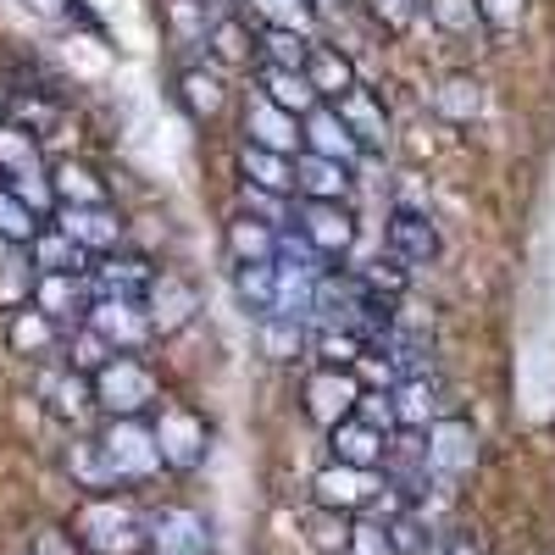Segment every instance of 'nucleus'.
Here are the masks:
<instances>
[{
  "mask_svg": "<svg viewBox=\"0 0 555 555\" xmlns=\"http://www.w3.org/2000/svg\"><path fill=\"white\" fill-rule=\"evenodd\" d=\"M67 533L83 555H145V512L128 500V489L83 494Z\"/></svg>",
  "mask_w": 555,
  "mask_h": 555,
  "instance_id": "f257e3e1",
  "label": "nucleus"
},
{
  "mask_svg": "<svg viewBox=\"0 0 555 555\" xmlns=\"http://www.w3.org/2000/svg\"><path fill=\"white\" fill-rule=\"evenodd\" d=\"M89 389H95V411L106 416H151L162 405V384L139 356H106L89 373Z\"/></svg>",
  "mask_w": 555,
  "mask_h": 555,
  "instance_id": "f03ea898",
  "label": "nucleus"
},
{
  "mask_svg": "<svg viewBox=\"0 0 555 555\" xmlns=\"http://www.w3.org/2000/svg\"><path fill=\"white\" fill-rule=\"evenodd\" d=\"M101 455L112 461V473L122 489H139L162 473V450L151 434V416H106V428L95 434Z\"/></svg>",
  "mask_w": 555,
  "mask_h": 555,
  "instance_id": "7ed1b4c3",
  "label": "nucleus"
},
{
  "mask_svg": "<svg viewBox=\"0 0 555 555\" xmlns=\"http://www.w3.org/2000/svg\"><path fill=\"white\" fill-rule=\"evenodd\" d=\"M151 434H156V450H162V467L167 473H195L206 450H211V428H206V416L190 411V405H178V400H162L151 411Z\"/></svg>",
  "mask_w": 555,
  "mask_h": 555,
  "instance_id": "20e7f679",
  "label": "nucleus"
},
{
  "mask_svg": "<svg viewBox=\"0 0 555 555\" xmlns=\"http://www.w3.org/2000/svg\"><path fill=\"white\" fill-rule=\"evenodd\" d=\"M145 550L156 555H206L211 550V517L195 505H151L145 512Z\"/></svg>",
  "mask_w": 555,
  "mask_h": 555,
  "instance_id": "39448f33",
  "label": "nucleus"
},
{
  "mask_svg": "<svg viewBox=\"0 0 555 555\" xmlns=\"http://www.w3.org/2000/svg\"><path fill=\"white\" fill-rule=\"evenodd\" d=\"M361 378H356V366H311V378L300 389V405L306 416L328 434L334 423H345V416H356V400H361Z\"/></svg>",
  "mask_w": 555,
  "mask_h": 555,
  "instance_id": "423d86ee",
  "label": "nucleus"
},
{
  "mask_svg": "<svg viewBox=\"0 0 555 555\" xmlns=\"http://www.w3.org/2000/svg\"><path fill=\"white\" fill-rule=\"evenodd\" d=\"M289 222H295V234L328 261L350 256V245H356V217H350L345 201H300Z\"/></svg>",
  "mask_w": 555,
  "mask_h": 555,
  "instance_id": "0eeeda50",
  "label": "nucleus"
},
{
  "mask_svg": "<svg viewBox=\"0 0 555 555\" xmlns=\"http://www.w3.org/2000/svg\"><path fill=\"white\" fill-rule=\"evenodd\" d=\"M378 494H384V478H378V473H366V467H339V461H328V467L311 478V500H317V505H328V512H339V517L373 512Z\"/></svg>",
  "mask_w": 555,
  "mask_h": 555,
  "instance_id": "6e6552de",
  "label": "nucleus"
},
{
  "mask_svg": "<svg viewBox=\"0 0 555 555\" xmlns=\"http://www.w3.org/2000/svg\"><path fill=\"white\" fill-rule=\"evenodd\" d=\"M378 473H384V489H395L400 500H423V494H428V483H434V467H428V439H423V434H411V428H395V434H389V444H384Z\"/></svg>",
  "mask_w": 555,
  "mask_h": 555,
  "instance_id": "1a4fd4ad",
  "label": "nucleus"
},
{
  "mask_svg": "<svg viewBox=\"0 0 555 555\" xmlns=\"http://www.w3.org/2000/svg\"><path fill=\"white\" fill-rule=\"evenodd\" d=\"M83 328L101 334L112 356H139V350L156 339V328H151V317H145V306H139V300H95V306H89V317H83Z\"/></svg>",
  "mask_w": 555,
  "mask_h": 555,
  "instance_id": "9d476101",
  "label": "nucleus"
},
{
  "mask_svg": "<svg viewBox=\"0 0 555 555\" xmlns=\"http://www.w3.org/2000/svg\"><path fill=\"white\" fill-rule=\"evenodd\" d=\"M56 228L73 245H83L89 256H112L128 240V222H122V211L112 201H101V206H56Z\"/></svg>",
  "mask_w": 555,
  "mask_h": 555,
  "instance_id": "9b49d317",
  "label": "nucleus"
},
{
  "mask_svg": "<svg viewBox=\"0 0 555 555\" xmlns=\"http://www.w3.org/2000/svg\"><path fill=\"white\" fill-rule=\"evenodd\" d=\"M423 439H428V467H434V478H461V473L478 467V434H473L467 416L444 411L439 423L423 428Z\"/></svg>",
  "mask_w": 555,
  "mask_h": 555,
  "instance_id": "f8f14e48",
  "label": "nucleus"
},
{
  "mask_svg": "<svg viewBox=\"0 0 555 555\" xmlns=\"http://www.w3.org/2000/svg\"><path fill=\"white\" fill-rule=\"evenodd\" d=\"M139 306H145L156 339H167V334H178V328H190V322H195V311H201V289L190 284V278H178V272H156Z\"/></svg>",
  "mask_w": 555,
  "mask_h": 555,
  "instance_id": "ddd939ff",
  "label": "nucleus"
},
{
  "mask_svg": "<svg viewBox=\"0 0 555 555\" xmlns=\"http://www.w3.org/2000/svg\"><path fill=\"white\" fill-rule=\"evenodd\" d=\"M51 322H62V328H83V317L89 306H95V289H89V272H39V284H34V300Z\"/></svg>",
  "mask_w": 555,
  "mask_h": 555,
  "instance_id": "4468645a",
  "label": "nucleus"
},
{
  "mask_svg": "<svg viewBox=\"0 0 555 555\" xmlns=\"http://www.w3.org/2000/svg\"><path fill=\"white\" fill-rule=\"evenodd\" d=\"M384 240H389V256L405 261V267H428L444 250L439 228H434V217L423 206H395L389 222H384Z\"/></svg>",
  "mask_w": 555,
  "mask_h": 555,
  "instance_id": "2eb2a0df",
  "label": "nucleus"
},
{
  "mask_svg": "<svg viewBox=\"0 0 555 555\" xmlns=\"http://www.w3.org/2000/svg\"><path fill=\"white\" fill-rule=\"evenodd\" d=\"M240 128H245V145H261V151H284V156H300V117L272 106L261 89L245 95V112H240Z\"/></svg>",
  "mask_w": 555,
  "mask_h": 555,
  "instance_id": "dca6fc26",
  "label": "nucleus"
},
{
  "mask_svg": "<svg viewBox=\"0 0 555 555\" xmlns=\"http://www.w3.org/2000/svg\"><path fill=\"white\" fill-rule=\"evenodd\" d=\"M151 278H156V267L145 256H128V250L89 261V289H95V300H145Z\"/></svg>",
  "mask_w": 555,
  "mask_h": 555,
  "instance_id": "f3484780",
  "label": "nucleus"
},
{
  "mask_svg": "<svg viewBox=\"0 0 555 555\" xmlns=\"http://www.w3.org/2000/svg\"><path fill=\"white\" fill-rule=\"evenodd\" d=\"M7 345H12V356H23V361H62L67 328H62V322H51L39 306H17V311L7 317Z\"/></svg>",
  "mask_w": 555,
  "mask_h": 555,
  "instance_id": "a211bd4d",
  "label": "nucleus"
},
{
  "mask_svg": "<svg viewBox=\"0 0 555 555\" xmlns=\"http://www.w3.org/2000/svg\"><path fill=\"white\" fill-rule=\"evenodd\" d=\"M300 151L328 156V162H350V167H356V156H366V151L356 145V133L345 128V117L334 112V101H317V106L300 117Z\"/></svg>",
  "mask_w": 555,
  "mask_h": 555,
  "instance_id": "6ab92c4d",
  "label": "nucleus"
},
{
  "mask_svg": "<svg viewBox=\"0 0 555 555\" xmlns=\"http://www.w3.org/2000/svg\"><path fill=\"white\" fill-rule=\"evenodd\" d=\"M384 444H389V434L373 428L366 416H345V423L328 428V455L339 461V467H366V473H378Z\"/></svg>",
  "mask_w": 555,
  "mask_h": 555,
  "instance_id": "aec40b11",
  "label": "nucleus"
},
{
  "mask_svg": "<svg viewBox=\"0 0 555 555\" xmlns=\"http://www.w3.org/2000/svg\"><path fill=\"white\" fill-rule=\"evenodd\" d=\"M334 112L345 117V128L356 133V145L373 156V151H384L389 145V112H384V101L373 95V89H345V95L334 101Z\"/></svg>",
  "mask_w": 555,
  "mask_h": 555,
  "instance_id": "412c9836",
  "label": "nucleus"
},
{
  "mask_svg": "<svg viewBox=\"0 0 555 555\" xmlns=\"http://www.w3.org/2000/svg\"><path fill=\"white\" fill-rule=\"evenodd\" d=\"M206 51L217 67H256L261 62V44H256V28L240 17V12H217L211 17V34H206Z\"/></svg>",
  "mask_w": 555,
  "mask_h": 555,
  "instance_id": "4be33fe9",
  "label": "nucleus"
},
{
  "mask_svg": "<svg viewBox=\"0 0 555 555\" xmlns=\"http://www.w3.org/2000/svg\"><path fill=\"white\" fill-rule=\"evenodd\" d=\"M389 405H395V428H411V434H423L428 423H439V416H444V400H439L434 373H428V378H400V384H389Z\"/></svg>",
  "mask_w": 555,
  "mask_h": 555,
  "instance_id": "5701e85b",
  "label": "nucleus"
},
{
  "mask_svg": "<svg viewBox=\"0 0 555 555\" xmlns=\"http://www.w3.org/2000/svg\"><path fill=\"white\" fill-rule=\"evenodd\" d=\"M39 395H44V405H51L62 423H78L83 411H95L89 373H78V366H67V361H56L51 373H39Z\"/></svg>",
  "mask_w": 555,
  "mask_h": 555,
  "instance_id": "b1692460",
  "label": "nucleus"
},
{
  "mask_svg": "<svg viewBox=\"0 0 555 555\" xmlns=\"http://www.w3.org/2000/svg\"><path fill=\"white\" fill-rule=\"evenodd\" d=\"M295 195L300 201H345L350 195V162H328V156H295Z\"/></svg>",
  "mask_w": 555,
  "mask_h": 555,
  "instance_id": "393cba45",
  "label": "nucleus"
},
{
  "mask_svg": "<svg viewBox=\"0 0 555 555\" xmlns=\"http://www.w3.org/2000/svg\"><path fill=\"white\" fill-rule=\"evenodd\" d=\"M62 467H67L73 489H83V494H117V489H122L117 473H112V461L101 455L95 439H73L67 455H62Z\"/></svg>",
  "mask_w": 555,
  "mask_h": 555,
  "instance_id": "a878e982",
  "label": "nucleus"
},
{
  "mask_svg": "<svg viewBox=\"0 0 555 555\" xmlns=\"http://www.w3.org/2000/svg\"><path fill=\"white\" fill-rule=\"evenodd\" d=\"M256 89H261L272 106H284V112H295V117H306V112L317 106V89H311V78H306L300 67H272V62H261V67H256Z\"/></svg>",
  "mask_w": 555,
  "mask_h": 555,
  "instance_id": "bb28decb",
  "label": "nucleus"
},
{
  "mask_svg": "<svg viewBox=\"0 0 555 555\" xmlns=\"http://www.w3.org/2000/svg\"><path fill=\"white\" fill-rule=\"evenodd\" d=\"M28 172H44V151H39V133L23 122H0V183H17Z\"/></svg>",
  "mask_w": 555,
  "mask_h": 555,
  "instance_id": "cd10ccee",
  "label": "nucleus"
},
{
  "mask_svg": "<svg viewBox=\"0 0 555 555\" xmlns=\"http://www.w3.org/2000/svg\"><path fill=\"white\" fill-rule=\"evenodd\" d=\"M240 172H245V183H256V190H272V195L295 201V156L261 151V145H240Z\"/></svg>",
  "mask_w": 555,
  "mask_h": 555,
  "instance_id": "c85d7f7f",
  "label": "nucleus"
},
{
  "mask_svg": "<svg viewBox=\"0 0 555 555\" xmlns=\"http://www.w3.org/2000/svg\"><path fill=\"white\" fill-rule=\"evenodd\" d=\"M228 256H234V267H256V261H278V228L240 211L234 222H228Z\"/></svg>",
  "mask_w": 555,
  "mask_h": 555,
  "instance_id": "c756f323",
  "label": "nucleus"
},
{
  "mask_svg": "<svg viewBox=\"0 0 555 555\" xmlns=\"http://www.w3.org/2000/svg\"><path fill=\"white\" fill-rule=\"evenodd\" d=\"M306 78H311V89H317V101H339L345 89H356V67H350L345 51H334V44H311Z\"/></svg>",
  "mask_w": 555,
  "mask_h": 555,
  "instance_id": "7c9ffc66",
  "label": "nucleus"
},
{
  "mask_svg": "<svg viewBox=\"0 0 555 555\" xmlns=\"http://www.w3.org/2000/svg\"><path fill=\"white\" fill-rule=\"evenodd\" d=\"M28 256H34L39 272H89V261H95L83 245H73L56 222H44V228H39L34 245H28Z\"/></svg>",
  "mask_w": 555,
  "mask_h": 555,
  "instance_id": "2f4dec72",
  "label": "nucleus"
},
{
  "mask_svg": "<svg viewBox=\"0 0 555 555\" xmlns=\"http://www.w3.org/2000/svg\"><path fill=\"white\" fill-rule=\"evenodd\" d=\"M34 284H39V267H34L28 245H0V306H7V311L28 306Z\"/></svg>",
  "mask_w": 555,
  "mask_h": 555,
  "instance_id": "473e14b6",
  "label": "nucleus"
},
{
  "mask_svg": "<svg viewBox=\"0 0 555 555\" xmlns=\"http://www.w3.org/2000/svg\"><path fill=\"white\" fill-rule=\"evenodd\" d=\"M51 190H56V206H101V201H112L106 183L95 178V167H83L73 156L51 167Z\"/></svg>",
  "mask_w": 555,
  "mask_h": 555,
  "instance_id": "72a5a7b5",
  "label": "nucleus"
},
{
  "mask_svg": "<svg viewBox=\"0 0 555 555\" xmlns=\"http://www.w3.org/2000/svg\"><path fill=\"white\" fill-rule=\"evenodd\" d=\"M234 300L261 322L272 317V300H278V261H256V267H234Z\"/></svg>",
  "mask_w": 555,
  "mask_h": 555,
  "instance_id": "f704fd0d",
  "label": "nucleus"
},
{
  "mask_svg": "<svg viewBox=\"0 0 555 555\" xmlns=\"http://www.w3.org/2000/svg\"><path fill=\"white\" fill-rule=\"evenodd\" d=\"M178 101H183V112H190L195 122H211L222 112V78L211 67H183L178 73Z\"/></svg>",
  "mask_w": 555,
  "mask_h": 555,
  "instance_id": "c9c22d12",
  "label": "nucleus"
},
{
  "mask_svg": "<svg viewBox=\"0 0 555 555\" xmlns=\"http://www.w3.org/2000/svg\"><path fill=\"white\" fill-rule=\"evenodd\" d=\"M434 112H439L444 122H473V117L483 112V83L467 78V73L444 78V83L434 89Z\"/></svg>",
  "mask_w": 555,
  "mask_h": 555,
  "instance_id": "e433bc0d",
  "label": "nucleus"
},
{
  "mask_svg": "<svg viewBox=\"0 0 555 555\" xmlns=\"http://www.w3.org/2000/svg\"><path fill=\"white\" fill-rule=\"evenodd\" d=\"M256 44H261V62L272 67H300L306 73V56H311V34H295V28H256ZM256 62V67H261Z\"/></svg>",
  "mask_w": 555,
  "mask_h": 555,
  "instance_id": "4c0bfd02",
  "label": "nucleus"
},
{
  "mask_svg": "<svg viewBox=\"0 0 555 555\" xmlns=\"http://www.w3.org/2000/svg\"><path fill=\"white\" fill-rule=\"evenodd\" d=\"M256 339H261V356H267V361H295V356L306 350V322L261 317V322H256Z\"/></svg>",
  "mask_w": 555,
  "mask_h": 555,
  "instance_id": "58836bf2",
  "label": "nucleus"
},
{
  "mask_svg": "<svg viewBox=\"0 0 555 555\" xmlns=\"http://www.w3.org/2000/svg\"><path fill=\"white\" fill-rule=\"evenodd\" d=\"M39 228H44V217H39L28 201H17L7 183H0V245H34Z\"/></svg>",
  "mask_w": 555,
  "mask_h": 555,
  "instance_id": "ea45409f",
  "label": "nucleus"
},
{
  "mask_svg": "<svg viewBox=\"0 0 555 555\" xmlns=\"http://www.w3.org/2000/svg\"><path fill=\"white\" fill-rule=\"evenodd\" d=\"M311 356H317V366H356V361L366 356V339L350 334V328H322V322H317Z\"/></svg>",
  "mask_w": 555,
  "mask_h": 555,
  "instance_id": "a19ab883",
  "label": "nucleus"
},
{
  "mask_svg": "<svg viewBox=\"0 0 555 555\" xmlns=\"http://www.w3.org/2000/svg\"><path fill=\"white\" fill-rule=\"evenodd\" d=\"M423 7H428L434 28H439V34H450V39H478V34H483L478 0H423Z\"/></svg>",
  "mask_w": 555,
  "mask_h": 555,
  "instance_id": "79ce46f5",
  "label": "nucleus"
},
{
  "mask_svg": "<svg viewBox=\"0 0 555 555\" xmlns=\"http://www.w3.org/2000/svg\"><path fill=\"white\" fill-rule=\"evenodd\" d=\"M250 12L261 28H295V34H311V0H250Z\"/></svg>",
  "mask_w": 555,
  "mask_h": 555,
  "instance_id": "37998d69",
  "label": "nucleus"
},
{
  "mask_svg": "<svg viewBox=\"0 0 555 555\" xmlns=\"http://www.w3.org/2000/svg\"><path fill=\"white\" fill-rule=\"evenodd\" d=\"M211 17L217 12H206L201 0H167V28H172V39L178 44H206V34H211Z\"/></svg>",
  "mask_w": 555,
  "mask_h": 555,
  "instance_id": "c03bdc74",
  "label": "nucleus"
},
{
  "mask_svg": "<svg viewBox=\"0 0 555 555\" xmlns=\"http://www.w3.org/2000/svg\"><path fill=\"white\" fill-rule=\"evenodd\" d=\"M345 555H400V550H395V539H389V522H384V517H350Z\"/></svg>",
  "mask_w": 555,
  "mask_h": 555,
  "instance_id": "a18cd8bd",
  "label": "nucleus"
},
{
  "mask_svg": "<svg viewBox=\"0 0 555 555\" xmlns=\"http://www.w3.org/2000/svg\"><path fill=\"white\" fill-rule=\"evenodd\" d=\"M240 206H245L250 217L272 222V228H289V217H295L289 195H272V190H256V183H245V190H240Z\"/></svg>",
  "mask_w": 555,
  "mask_h": 555,
  "instance_id": "49530a36",
  "label": "nucleus"
},
{
  "mask_svg": "<svg viewBox=\"0 0 555 555\" xmlns=\"http://www.w3.org/2000/svg\"><path fill=\"white\" fill-rule=\"evenodd\" d=\"M361 7L373 12L378 28H389V34H405L411 17H416V0H361Z\"/></svg>",
  "mask_w": 555,
  "mask_h": 555,
  "instance_id": "de8ad7c7",
  "label": "nucleus"
},
{
  "mask_svg": "<svg viewBox=\"0 0 555 555\" xmlns=\"http://www.w3.org/2000/svg\"><path fill=\"white\" fill-rule=\"evenodd\" d=\"M361 278H366V289H378V295H389V300H395V295L405 289V261H395V256L384 261V256H378V261L366 267Z\"/></svg>",
  "mask_w": 555,
  "mask_h": 555,
  "instance_id": "09e8293b",
  "label": "nucleus"
},
{
  "mask_svg": "<svg viewBox=\"0 0 555 555\" xmlns=\"http://www.w3.org/2000/svg\"><path fill=\"white\" fill-rule=\"evenodd\" d=\"M483 28H517L528 17V0H478Z\"/></svg>",
  "mask_w": 555,
  "mask_h": 555,
  "instance_id": "8fccbe9b",
  "label": "nucleus"
},
{
  "mask_svg": "<svg viewBox=\"0 0 555 555\" xmlns=\"http://www.w3.org/2000/svg\"><path fill=\"white\" fill-rule=\"evenodd\" d=\"M428 555H483V550H478V539L467 528H444V533L428 539Z\"/></svg>",
  "mask_w": 555,
  "mask_h": 555,
  "instance_id": "3c124183",
  "label": "nucleus"
},
{
  "mask_svg": "<svg viewBox=\"0 0 555 555\" xmlns=\"http://www.w3.org/2000/svg\"><path fill=\"white\" fill-rule=\"evenodd\" d=\"M34 555H83V550L73 544V533H62V528H44V533H39V544H34Z\"/></svg>",
  "mask_w": 555,
  "mask_h": 555,
  "instance_id": "603ef678",
  "label": "nucleus"
},
{
  "mask_svg": "<svg viewBox=\"0 0 555 555\" xmlns=\"http://www.w3.org/2000/svg\"><path fill=\"white\" fill-rule=\"evenodd\" d=\"M7 117H12V89L0 83V122H7Z\"/></svg>",
  "mask_w": 555,
  "mask_h": 555,
  "instance_id": "864d4df0",
  "label": "nucleus"
},
{
  "mask_svg": "<svg viewBox=\"0 0 555 555\" xmlns=\"http://www.w3.org/2000/svg\"><path fill=\"white\" fill-rule=\"evenodd\" d=\"M145 555H156V550H145Z\"/></svg>",
  "mask_w": 555,
  "mask_h": 555,
  "instance_id": "5fc2aeb1",
  "label": "nucleus"
},
{
  "mask_svg": "<svg viewBox=\"0 0 555 555\" xmlns=\"http://www.w3.org/2000/svg\"><path fill=\"white\" fill-rule=\"evenodd\" d=\"M416 7H423V0H416Z\"/></svg>",
  "mask_w": 555,
  "mask_h": 555,
  "instance_id": "6e6d98bb",
  "label": "nucleus"
}]
</instances>
